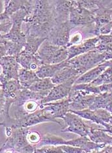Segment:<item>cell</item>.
<instances>
[{"instance_id": "9", "label": "cell", "mask_w": 112, "mask_h": 153, "mask_svg": "<svg viewBox=\"0 0 112 153\" xmlns=\"http://www.w3.org/2000/svg\"><path fill=\"white\" fill-rule=\"evenodd\" d=\"M40 108L43 109L53 119L63 122L62 118L69 111L70 102L68 98H66L55 102L41 104Z\"/></svg>"}, {"instance_id": "13", "label": "cell", "mask_w": 112, "mask_h": 153, "mask_svg": "<svg viewBox=\"0 0 112 153\" xmlns=\"http://www.w3.org/2000/svg\"><path fill=\"white\" fill-rule=\"evenodd\" d=\"M16 58V61L18 62L21 67L27 69V70H31L36 72L41 66L43 65L37 54H30L22 51L17 56Z\"/></svg>"}, {"instance_id": "12", "label": "cell", "mask_w": 112, "mask_h": 153, "mask_svg": "<svg viewBox=\"0 0 112 153\" xmlns=\"http://www.w3.org/2000/svg\"><path fill=\"white\" fill-rule=\"evenodd\" d=\"M99 41V37L86 40L81 44L73 45L67 48L68 50V60L74 58L77 56L88 53L89 51L96 49L97 45Z\"/></svg>"}, {"instance_id": "27", "label": "cell", "mask_w": 112, "mask_h": 153, "mask_svg": "<svg viewBox=\"0 0 112 153\" xmlns=\"http://www.w3.org/2000/svg\"><path fill=\"white\" fill-rule=\"evenodd\" d=\"M42 137L38 132H29L27 135V140L31 145H35L39 143ZM35 146V145H34Z\"/></svg>"}, {"instance_id": "24", "label": "cell", "mask_w": 112, "mask_h": 153, "mask_svg": "<svg viewBox=\"0 0 112 153\" xmlns=\"http://www.w3.org/2000/svg\"><path fill=\"white\" fill-rule=\"evenodd\" d=\"M35 152L37 153H64L63 151L61 150V149L59 147V146L55 145H45L43 146L40 148L35 149Z\"/></svg>"}, {"instance_id": "10", "label": "cell", "mask_w": 112, "mask_h": 153, "mask_svg": "<svg viewBox=\"0 0 112 153\" xmlns=\"http://www.w3.org/2000/svg\"><path fill=\"white\" fill-rule=\"evenodd\" d=\"M78 78V77L72 78L65 82L54 86L50 90V93L43 100H41V104L55 102V101L61 100L67 98L71 91L72 86L74 85Z\"/></svg>"}, {"instance_id": "26", "label": "cell", "mask_w": 112, "mask_h": 153, "mask_svg": "<svg viewBox=\"0 0 112 153\" xmlns=\"http://www.w3.org/2000/svg\"><path fill=\"white\" fill-rule=\"evenodd\" d=\"M13 27V22L10 19L4 20L1 21V25H0V29H1V36L6 35L11 30Z\"/></svg>"}, {"instance_id": "30", "label": "cell", "mask_w": 112, "mask_h": 153, "mask_svg": "<svg viewBox=\"0 0 112 153\" xmlns=\"http://www.w3.org/2000/svg\"><path fill=\"white\" fill-rule=\"evenodd\" d=\"M110 35H111V36H112V29H111V32H110Z\"/></svg>"}, {"instance_id": "17", "label": "cell", "mask_w": 112, "mask_h": 153, "mask_svg": "<svg viewBox=\"0 0 112 153\" xmlns=\"http://www.w3.org/2000/svg\"><path fill=\"white\" fill-rule=\"evenodd\" d=\"M1 58L6 56L16 57L24 48V44L16 43L1 37Z\"/></svg>"}, {"instance_id": "21", "label": "cell", "mask_w": 112, "mask_h": 153, "mask_svg": "<svg viewBox=\"0 0 112 153\" xmlns=\"http://www.w3.org/2000/svg\"><path fill=\"white\" fill-rule=\"evenodd\" d=\"M24 1H4V11L1 14V21L10 19V17L22 8Z\"/></svg>"}, {"instance_id": "11", "label": "cell", "mask_w": 112, "mask_h": 153, "mask_svg": "<svg viewBox=\"0 0 112 153\" xmlns=\"http://www.w3.org/2000/svg\"><path fill=\"white\" fill-rule=\"evenodd\" d=\"M1 79L10 81L12 79L18 80L20 65L16 61L15 56H6L1 58Z\"/></svg>"}, {"instance_id": "2", "label": "cell", "mask_w": 112, "mask_h": 153, "mask_svg": "<svg viewBox=\"0 0 112 153\" xmlns=\"http://www.w3.org/2000/svg\"><path fill=\"white\" fill-rule=\"evenodd\" d=\"M29 132L28 128H5L7 138L1 146V152H35L36 147L27 140Z\"/></svg>"}, {"instance_id": "25", "label": "cell", "mask_w": 112, "mask_h": 153, "mask_svg": "<svg viewBox=\"0 0 112 153\" xmlns=\"http://www.w3.org/2000/svg\"><path fill=\"white\" fill-rule=\"evenodd\" d=\"M59 147L64 153H81V152H87L85 149L82 148L76 147L74 146L67 145H59Z\"/></svg>"}, {"instance_id": "5", "label": "cell", "mask_w": 112, "mask_h": 153, "mask_svg": "<svg viewBox=\"0 0 112 153\" xmlns=\"http://www.w3.org/2000/svg\"><path fill=\"white\" fill-rule=\"evenodd\" d=\"M62 119L65 123L64 127L61 128L62 132H72L80 136H88L91 126L84 123L80 116L69 111Z\"/></svg>"}, {"instance_id": "20", "label": "cell", "mask_w": 112, "mask_h": 153, "mask_svg": "<svg viewBox=\"0 0 112 153\" xmlns=\"http://www.w3.org/2000/svg\"><path fill=\"white\" fill-rule=\"evenodd\" d=\"M18 80L24 88L29 89L33 83L39 79L35 71L27 70L20 67L19 69Z\"/></svg>"}, {"instance_id": "15", "label": "cell", "mask_w": 112, "mask_h": 153, "mask_svg": "<svg viewBox=\"0 0 112 153\" xmlns=\"http://www.w3.org/2000/svg\"><path fill=\"white\" fill-rule=\"evenodd\" d=\"M23 88L19 80L12 79L6 81L1 79V94L5 98L16 99L20 90Z\"/></svg>"}, {"instance_id": "22", "label": "cell", "mask_w": 112, "mask_h": 153, "mask_svg": "<svg viewBox=\"0 0 112 153\" xmlns=\"http://www.w3.org/2000/svg\"><path fill=\"white\" fill-rule=\"evenodd\" d=\"M46 40V38L27 36L26 43L24 45V48L22 51L27 54H35L37 53L42 44Z\"/></svg>"}, {"instance_id": "4", "label": "cell", "mask_w": 112, "mask_h": 153, "mask_svg": "<svg viewBox=\"0 0 112 153\" xmlns=\"http://www.w3.org/2000/svg\"><path fill=\"white\" fill-rule=\"evenodd\" d=\"M75 27L70 21L56 23L49 33L46 40L57 46L66 47L71 39V30Z\"/></svg>"}, {"instance_id": "1", "label": "cell", "mask_w": 112, "mask_h": 153, "mask_svg": "<svg viewBox=\"0 0 112 153\" xmlns=\"http://www.w3.org/2000/svg\"><path fill=\"white\" fill-rule=\"evenodd\" d=\"M55 1H35L33 11L28 15L25 24L24 33L27 36L46 38L56 24Z\"/></svg>"}, {"instance_id": "14", "label": "cell", "mask_w": 112, "mask_h": 153, "mask_svg": "<svg viewBox=\"0 0 112 153\" xmlns=\"http://www.w3.org/2000/svg\"><path fill=\"white\" fill-rule=\"evenodd\" d=\"M74 7V1H55L56 23L69 21L70 13Z\"/></svg>"}, {"instance_id": "19", "label": "cell", "mask_w": 112, "mask_h": 153, "mask_svg": "<svg viewBox=\"0 0 112 153\" xmlns=\"http://www.w3.org/2000/svg\"><path fill=\"white\" fill-rule=\"evenodd\" d=\"M82 74L76 69L72 67H66L57 71L51 78L52 82L55 85H60L74 77H80Z\"/></svg>"}, {"instance_id": "8", "label": "cell", "mask_w": 112, "mask_h": 153, "mask_svg": "<svg viewBox=\"0 0 112 153\" xmlns=\"http://www.w3.org/2000/svg\"><path fill=\"white\" fill-rule=\"evenodd\" d=\"M69 21L75 26H89L95 21V14L78 4V1H74V7L70 13Z\"/></svg>"}, {"instance_id": "3", "label": "cell", "mask_w": 112, "mask_h": 153, "mask_svg": "<svg viewBox=\"0 0 112 153\" xmlns=\"http://www.w3.org/2000/svg\"><path fill=\"white\" fill-rule=\"evenodd\" d=\"M37 55L43 65L57 64L68 60V50L66 46H57L46 40L42 44Z\"/></svg>"}, {"instance_id": "16", "label": "cell", "mask_w": 112, "mask_h": 153, "mask_svg": "<svg viewBox=\"0 0 112 153\" xmlns=\"http://www.w3.org/2000/svg\"><path fill=\"white\" fill-rule=\"evenodd\" d=\"M108 67V61L97 65V67L90 69V70L85 72V74H83L80 77L77 79L74 85L88 84V83H91L99 77Z\"/></svg>"}, {"instance_id": "28", "label": "cell", "mask_w": 112, "mask_h": 153, "mask_svg": "<svg viewBox=\"0 0 112 153\" xmlns=\"http://www.w3.org/2000/svg\"><path fill=\"white\" fill-rule=\"evenodd\" d=\"M82 36L81 34L79 33L74 34V36L71 37V39H70L68 45H66V47L69 48L70 47L73 46V45H78V43H80L82 41Z\"/></svg>"}, {"instance_id": "23", "label": "cell", "mask_w": 112, "mask_h": 153, "mask_svg": "<svg viewBox=\"0 0 112 153\" xmlns=\"http://www.w3.org/2000/svg\"><path fill=\"white\" fill-rule=\"evenodd\" d=\"M55 86L52 82L51 78H39L31 86L29 90L36 92H50Z\"/></svg>"}, {"instance_id": "29", "label": "cell", "mask_w": 112, "mask_h": 153, "mask_svg": "<svg viewBox=\"0 0 112 153\" xmlns=\"http://www.w3.org/2000/svg\"><path fill=\"white\" fill-rule=\"evenodd\" d=\"M104 109L107 110L108 112L112 114V102L110 103L109 104H108V105L105 107Z\"/></svg>"}, {"instance_id": "7", "label": "cell", "mask_w": 112, "mask_h": 153, "mask_svg": "<svg viewBox=\"0 0 112 153\" xmlns=\"http://www.w3.org/2000/svg\"><path fill=\"white\" fill-rule=\"evenodd\" d=\"M96 96V94H87L83 90L71 89V91L67 97L70 102L69 111L89 109L94 102Z\"/></svg>"}, {"instance_id": "18", "label": "cell", "mask_w": 112, "mask_h": 153, "mask_svg": "<svg viewBox=\"0 0 112 153\" xmlns=\"http://www.w3.org/2000/svg\"><path fill=\"white\" fill-rule=\"evenodd\" d=\"M66 67H71L68 60L57 64L43 65L36 71V74L41 79L52 78L57 71Z\"/></svg>"}, {"instance_id": "6", "label": "cell", "mask_w": 112, "mask_h": 153, "mask_svg": "<svg viewBox=\"0 0 112 153\" xmlns=\"http://www.w3.org/2000/svg\"><path fill=\"white\" fill-rule=\"evenodd\" d=\"M45 122H54L58 124H59L58 121L52 119L43 109L39 107V109L32 113L27 114L18 119L14 120L11 128H28L41 123H45Z\"/></svg>"}]
</instances>
